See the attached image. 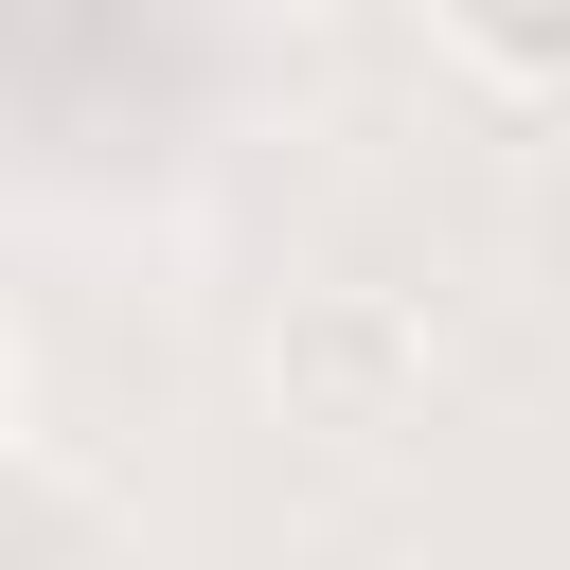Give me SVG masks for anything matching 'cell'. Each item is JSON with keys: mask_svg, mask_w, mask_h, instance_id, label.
<instances>
[{"mask_svg": "<svg viewBox=\"0 0 570 570\" xmlns=\"http://www.w3.org/2000/svg\"><path fill=\"white\" fill-rule=\"evenodd\" d=\"M428 18H445V53H463L481 89L570 107V0H428Z\"/></svg>", "mask_w": 570, "mask_h": 570, "instance_id": "obj_2", "label": "cell"}, {"mask_svg": "<svg viewBox=\"0 0 570 570\" xmlns=\"http://www.w3.org/2000/svg\"><path fill=\"white\" fill-rule=\"evenodd\" d=\"M18 392H36V374H18V321H0V445H18Z\"/></svg>", "mask_w": 570, "mask_h": 570, "instance_id": "obj_3", "label": "cell"}, {"mask_svg": "<svg viewBox=\"0 0 570 570\" xmlns=\"http://www.w3.org/2000/svg\"><path fill=\"white\" fill-rule=\"evenodd\" d=\"M285 392H303L321 428H392V392H428V321L374 303V285H338V303L285 321Z\"/></svg>", "mask_w": 570, "mask_h": 570, "instance_id": "obj_1", "label": "cell"}]
</instances>
